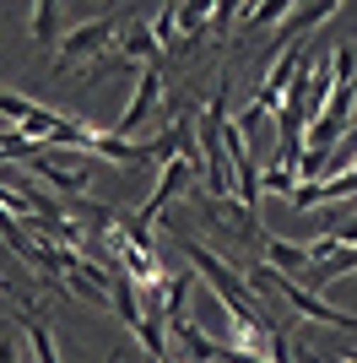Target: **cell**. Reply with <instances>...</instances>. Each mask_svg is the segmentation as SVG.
Wrapping results in <instances>:
<instances>
[{"label":"cell","mask_w":357,"mask_h":363,"mask_svg":"<svg viewBox=\"0 0 357 363\" xmlns=\"http://www.w3.org/2000/svg\"><path fill=\"white\" fill-rule=\"evenodd\" d=\"M108 44H114V16H92L81 28H71L60 38V71H71V65L92 60V55H108Z\"/></svg>","instance_id":"6da1fadb"},{"label":"cell","mask_w":357,"mask_h":363,"mask_svg":"<svg viewBox=\"0 0 357 363\" xmlns=\"http://www.w3.org/2000/svg\"><path fill=\"white\" fill-rule=\"evenodd\" d=\"M157 98H163V71H157V60H152V65H141V76H135V98H130V108L119 114L114 130H119V136H135V130L152 120Z\"/></svg>","instance_id":"7a4b0ae2"},{"label":"cell","mask_w":357,"mask_h":363,"mask_svg":"<svg viewBox=\"0 0 357 363\" xmlns=\"http://www.w3.org/2000/svg\"><path fill=\"white\" fill-rule=\"evenodd\" d=\"M341 6H346V0H303L287 22H276V28H282V33H276V49H282V44H303V38H309L319 22H330Z\"/></svg>","instance_id":"3957f363"},{"label":"cell","mask_w":357,"mask_h":363,"mask_svg":"<svg viewBox=\"0 0 357 363\" xmlns=\"http://www.w3.org/2000/svg\"><path fill=\"white\" fill-rule=\"evenodd\" d=\"M260 255H266L276 272L287 266V272H303V277H309V266H314L309 244H287V239H276V233H266V239H260Z\"/></svg>","instance_id":"277c9868"},{"label":"cell","mask_w":357,"mask_h":363,"mask_svg":"<svg viewBox=\"0 0 357 363\" xmlns=\"http://www.w3.org/2000/svg\"><path fill=\"white\" fill-rule=\"evenodd\" d=\"M11 325H22V336L33 342V358L38 363H60V347H55V331H49L38 315H28V309H11Z\"/></svg>","instance_id":"5b68a950"},{"label":"cell","mask_w":357,"mask_h":363,"mask_svg":"<svg viewBox=\"0 0 357 363\" xmlns=\"http://www.w3.org/2000/svg\"><path fill=\"white\" fill-rule=\"evenodd\" d=\"M28 33H33V44H55L60 38V0H33V22H28Z\"/></svg>","instance_id":"8992f818"},{"label":"cell","mask_w":357,"mask_h":363,"mask_svg":"<svg viewBox=\"0 0 357 363\" xmlns=\"http://www.w3.org/2000/svg\"><path fill=\"white\" fill-rule=\"evenodd\" d=\"M114 49H119V60H141V65H152L163 44H157V33H152V28H135L130 38H125V44H114Z\"/></svg>","instance_id":"52a82bcc"},{"label":"cell","mask_w":357,"mask_h":363,"mask_svg":"<svg viewBox=\"0 0 357 363\" xmlns=\"http://www.w3.org/2000/svg\"><path fill=\"white\" fill-rule=\"evenodd\" d=\"M303 0H254V11L244 16V28H271V22H287Z\"/></svg>","instance_id":"ba28073f"},{"label":"cell","mask_w":357,"mask_h":363,"mask_svg":"<svg viewBox=\"0 0 357 363\" xmlns=\"http://www.w3.org/2000/svg\"><path fill=\"white\" fill-rule=\"evenodd\" d=\"M260 184H266L271 196H287V201H293V190L303 184V174H298V168H282V163H271L266 174H260Z\"/></svg>","instance_id":"9c48e42d"},{"label":"cell","mask_w":357,"mask_h":363,"mask_svg":"<svg viewBox=\"0 0 357 363\" xmlns=\"http://www.w3.org/2000/svg\"><path fill=\"white\" fill-rule=\"evenodd\" d=\"M233 16H238V0H217V6H211V28L227 33V28H233Z\"/></svg>","instance_id":"30bf717a"},{"label":"cell","mask_w":357,"mask_h":363,"mask_svg":"<svg viewBox=\"0 0 357 363\" xmlns=\"http://www.w3.org/2000/svg\"><path fill=\"white\" fill-rule=\"evenodd\" d=\"M336 363H357V352H336Z\"/></svg>","instance_id":"8fae6325"},{"label":"cell","mask_w":357,"mask_h":363,"mask_svg":"<svg viewBox=\"0 0 357 363\" xmlns=\"http://www.w3.org/2000/svg\"><path fill=\"white\" fill-rule=\"evenodd\" d=\"M103 363H119V352H108V358H103Z\"/></svg>","instance_id":"7c38bea8"}]
</instances>
